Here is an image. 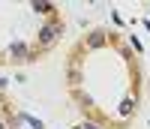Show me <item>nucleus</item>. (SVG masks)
<instances>
[{
  "instance_id": "obj_1",
  "label": "nucleus",
  "mask_w": 150,
  "mask_h": 129,
  "mask_svg": "<svg viewBox=\"0 0 150 129\" xmlns=\"http://www.w3.org/2000/svg\"><path fill=\"white\" fill-rule=\"evenodd\" d=\"M54 36H57V30H54V27H45V30L39 33V39H42L45 45H51V39H54Z\"/></svg>"
}]
</instances>
